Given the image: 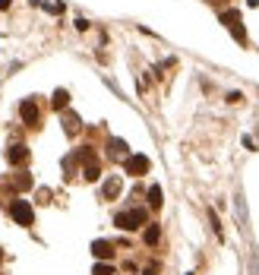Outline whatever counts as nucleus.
<instances>
[{
  "instance_id": "6",
  "label": "nucleus",
  "mask_w": 259,
  "mask_h": 275,
  "mask_svg": "<svg viewBox=\"0 0 259 275\" xmlns=\"http://www.w3.org/2000/svg\"><path fill=\"white\" fill-rule=\"evenodd\" d=\"M92 253L98 256V260H111V253H114V247H111L108 240H95V244H92Z\"/></svg>"
},
{
  "instance_id": "7",
  "label": "nucleus",
  "mask_w": 259,
  "mask_h": 275,
  "mask_svg": "<svg viewBox=\"0 0 259 275\" xmlns=\"http://www.w3.org/2000/svg\"><path fill=\"white\" fill-rule=\"evenodd\" d=\"M6 158H10L13 165H22V161L29 158V149H25V145H10V152H6Z\"/></svg>"
},
{
  "instance_id": "14",
  "label": "nucleus",
  "mask_w": 259,
  "mask_h": 275,
  "mask_svg": "<svg viewBox=\"0 0 259 275\" xmlns=\"http://www.w3.org/2000/svg\"><path fill=\"white\" fill-rule=\"evenodd\" d=\"M82 174H85V180H98V174H101V171H98V165H95V161H92V165L85 168Z\"/></svg>"
},
{
  "instance_id": "13",
  "label": "nucleus",
  "mask_w": 259,
  "mask_h": 275,
  "mask_svg": "<svg viewBox=\"0 0 259 275\" xmlns=\"http://www.w3.org/2000/svg\"><path fill=\"white\" fill-rule=\"evenodd\" d=\"M66 101H70V95H66L64 89H57V92H54V108H64Z\"/></svg>"
},
{
  "instance_id": "10",
  "label": "nucleus",
  "mask_w": 259,
  "mask_h": 275,
  "mask_svg": "<svg viewBox=\"0 0 259 275\" xmlns=\"http://www.w3.org/2000/svg\"><path fill=\"white\" fill-rule=\"evenodd\" d=\"M64 130H66V133H70V136H73L76 130H79V120H76L73 114H66V117H64Z\"/></svg>"
},
{
  "instance_id": "11",
  "label": "nucleus",
  "mask_w": 259,
  "mask_h": 275,
  "mask_svg": "<svg viewBox=\"0 0 259 275\" xmlns=\"http://www.w3.org/2000/svg\"><path fill=\"white\" fill-rule=\"evenodd\" d=\"M149 206H152V209H158V206H161V187H152V190H149Z\"/></svg>"
},
{
  "instance_id": "1",
  "label": "nucleus",
  "mask_w": 259,
  "mask_h": 275,
  "mask_svg": "<svg viewBox=\"0 0 259 275\" xmlns=\"http://www.w3.org/2000/svg\"><path fill=\"white\" fill-rule=\"evenodd\" d=\"M114 225L124 228V231H136V228L145 225V212L142 209H127V212H120V215L114 218Z\"/></svg>"
},
{
  "instance_id": "12",
  "label": "nucleus",
  "mask_w": 259,
  "mask_h": 275,
  "mask_svg": "<svg viewBox=\"0 0 259 275\" xmlns=\"http://www.w3.org/2000/svg\"><path fill=\"white\" fill-rule=\"evenodd\" d=\"M120 193V180L117 177H111L108 184H105V196H117Z\"/></svg>"
},
{
  "instance_id": "8",
  "label": "nucleus",
  "mask_w": 259,
  "mask_h": 275,
  "mask_svg": "<svg viewBox=\"0 0 259 275\" xmlns=\"http://www.w3.org/2000/svg\"><path fill=\"white\" fill-rule=\"evenodd\" d=\"M158 237H161V228H158V225H149V228H145V244H149V247L158 244Z\"/></svg>"
},
{
  "instance_id": "9",
  "label": "nucleus",
  "mask_w": 259,
  "mask_h": 275,
  "mask_svg": "<svg viewBox=\"0 0 259 275\" xmlns=\"http://www.w3.org/2000/svg\"><path fill=\"white\" fill-rule=\"evenodd\" d=\"M111 155H114V158H117V155L124 158V155H127V142H124V139H111Z\"/></svg>"
},
{
  "instance_id": "16",
  "label": "nucleus",
  "mask_w": 259,
  "mask_h": 275,
  "mask_svg": "<svg viewBox=\"0 0 259 275\" xmlns=\"http://www.w3.org/2000/svg\"><path fill=\"white\" fill-rule=\"evenodd\" d=\"M29 184H32V180H29V174H19V177H16V187H22V190H25Z\"/></svg>"
},
{
  "instance_id": "2",
  "label": "nucleus",
  "mask_w": 259,
  "mask_h": 275,
  "mask_svg": "<svg viewBox=\"0 0 259 275\" xmlns=\"http://www.w3.org/2000/svg\"><path fill=\"white\" fill-rule=\"evenodd\" d=\"M10 212H13V218L19 221V225H32V221H35V212H32V206L25 200H13Z\"/></svg>"
},
{
  "instance_id": "15",
  "label": "nucleus",
  "mask_w": 259,
  "mask_h": 275,
  "mask_svg": "<svg viewBox=\"0 0 259 275\" xmlns=\"http://www.w3.org/2000/svg\"><path fill=\"white\" fill-rule=\"evenodd\" d=\"M92 275H114V269H111L108 263H98V266L92 269Z\"/></svg>"
},
{
  "instance_id": "4",
  "label": "nucleus",
  "mask_w": 259,
  "mask_h": 275,
  "mask_svg": "<svg viewBox=\"0 0 259 275\" xmlns=\"http://www.w3.org/2000/svg\"><path fill=\"white\" fill-rule=\"evenodd\" d=\"M145 171H149V158H145V155H130L127 158V174L139 177V174H145Z\"/></svg>"
},
{
  "instance_id": "5",
  "label": "nucleus",
  "mask_w": 259,
  "mask_h": 275,
  "mask_svg": "<svg viewBox=\"0 0 259 275\" xmlns=\"http://www.w3.org/2000/svg\"><path fill=\"white\" fill-rule=\"evenodd\" d=\"M19 114H22V120H25L29 127H35V124H38V105H35V101H22Z\"/></svg>"
},
{
  "instance_id": "3",
  "label": "nucleus",
  "mask_w": 259,
  "mask_h": 275,
  "mask_svg": "<svg viewBox=\"0 0 259 275\" xmlns=\"http://www.w3.org/2000/svg\"><path fill=\"white\" fill-rule=\"evenodd\" d=\"M221 22L228 25L231 32H234V38H237V41H247V32H240V25H237V22H240V13H237V10H228V13L221 16Z\"/></svg>"
},
{
  "instance_id": "17",
  "label": "nucleus",
  "mask_w": 259,
  "mask_h": 275,
  "mask_svg": "<svg viewBox=\"0 0 259 275\" xmlns=\"http://www.w3.org/2000/svg\"><path fill=\"white\" fill-rule=\"evenodd\" d=\"M0 260H3V250H0Z\"/></svg>"
}]
</instances>
